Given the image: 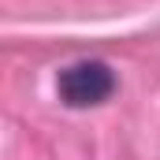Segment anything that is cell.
Segmentation results:
<instances>
[{"label":"cell","mask_w":160,"mask_h":160,"mask_svg":"<svg viewBox=\"0 0 160 160\" xmlns=\"http://www.w3.org/2000/svg\"><path fill=\"white\" fill-rule=\"evenodd\" d=\"M56 89H60V101L67 108H93V104L112 97L116 75H112V67L104 60H78V63L60 71Z\"/></svg>","instance_id":"obj_1"}]
</instances>
